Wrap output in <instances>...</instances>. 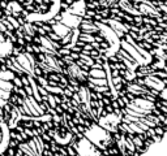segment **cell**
Returning <instances> with one entry per match:
<instances>
[{"label": "cell", "mask_w": 167, "mask_h": 156, "mask_svg": "<svg viewBox=\"0 0 167 156\" xmlns=\"http://www.w3.org/2000/svg\"><path fill=\"white\" fill-rule=\"evenodd\" d=\"M97 25H98L99 28V33L107 39V43L108 46H110V48L105 52V55L107 56V57H112V56L118 55L120 51V47H121V42L119 37H118V34L112 30L108 25H105L103 22H97Z\"/></svg>", "instance_id": "obj_1"}, {"label": "cell", "mask_w": 167, "mask_h": 156, "mask_svg": "<svg viewBox=\"0 0 167 156\" xmlns=\"http://www.w3.org/2000/svg\"><path fill=\"white\" fill-rule=\"evenodd\" d=\"M85 138H87L94 146H98L101 148H106L112 143V139L108 135L107 130L102 129L99 125H92L85 133Z\"/></svg>", "instance_id": "obj_2"}, {"label": "cell", "mask_w": 167, "mask_h": 156, "mask_svg": "<svg viewBox=\"0 0 167 156\" xmlns=\"http://www.w3.org/2000/svg\"><path fill=\"white\" fill-rule=\"evenodd\" d=\"M21 113L29 117H42L44 116V108L34 99V96H26L25 99H20Z\"/></svg>", "instance_id": "obj_3"}, {"label": "cell", "mask_w": 167, "mask_h": 156, "mask_svg": "<svg viewBox=\"0 0 167 156\" xmlns=\"http://www.w3.org/2000/svg\"><path fill=\"white\" fill-rule=\"evenodd\" d=\"M72 146L75 147L78 156H101V152L98 151V148H95V146L87 138H82L77 143H73Z\"/></svg>", "instance_id": "obj_4"}, {"label": "cell", "mask_w": 167, "mask_h": 156, "mask_svg": "<svg viewBox=\"0 0 167 156\" xmlns=\"http://www.w3.org/2000/svg\"><path fill=\"white\" fill-rule=\"evenodd\" d=\"M60 3L59 1H52L50 5V9H48L46 13L39 14V13H32L28 16V21L29 22H39V21H47L50 22L54 17L59 13V8H60Z\"/></svg>", "instance_id": "obj_5"}, {"label": "cell", "mask_w": 167, "mask_h": 156, "mask_svg": "<svg viewBox=\"0 0 167 156\" xmlns=\"http://www.w3.org/2000/svg\"><path fill=\"white\" fill-rule=\"evenodd\" d=\"M121 121V115L119 111H116V115L115 113H108L105 115L103 117L99 118V126L107 131H116L118 125H120Z\"/></svg>", "instance_id": "obj_6"}, {"label": "cell", "mask_w": 167, "mask_h": 156, "mask_svg": "<svg viewBox=\"0 0 167 156\" xmlns=\"http://www.w3.org/2000/svg\"><path fill=\"white\" fill-rule=\"evenodd\" d=\"M17 62L20 64V67L22 68V70L25 72V74L28 76L34 77V57L32 56L30 52H25V53H20L19 56L16 57Z\"/></svg>", "instance_id": "obj_7"}, {"label": "cell", "mask_w": 167, "mask_h": 156, "mask_svg": "<svg viewBox=\"0 0 167 156\" xmlns=\"http://www.w3.org/2000/svg\"><path fill=\"white\" fill-rule=\"evenodd\" d=\"M48 134L55 139L56 143L63 145V146H67L68 143H71L73 140V135L69 131H65L64 129H55V130L48 131Z\"/></svg>", "instance_id": "obj_8"}, {"label": "cell", "mask_w": 167, "mask_h": 156, "mask_svg": "<svg viewBox=\"0 0 167 156\" xmlns=\"http://www.w3.org/2000/svg\"><path fill=\"white\" fill-rule=\"evenodd\" d=\"M121 48L125 51V52H128L129 55L132 56L133 59H135V61L137 62L138 65H148V64H150V62H149L148 60L145 59L144 56H142L141 53H140L138 51L136 50L130 43H128L127 40H123V42H121Z\"/></svg>", "instance_id": "obj_9"}, {"label": "cell", "mask_w": 167, "mask_h": 156, "mask_svg": "<svg viewBox=\"0 0 167 156\" xmlns=\"http://www.w3.org/2000/svg\"><path fill=\"white\" fill-rule=\"evenodd\" d=\"M144 83L148 86L149 89H153L156 91H161L162 92L163 90L166 89V82L162 81L161 78H158L154 74H150V76H146V78L144 79Z\"/></svg>", "instance_id": "obj_10"}, {"label": "cell", "mask_w": 167, "mask_h": 156, "mask_svg": "<svg viewBox=\"0 0 167 156\" xmlns=\"http://www.w3.org/2000/svg\"><path fill=\"white\" fill-rule=\"evenodd\" d=\"M62 23L63 25H65L67 28L75 30V29H77L80 25H82V18L75 16V14L68 13V12H65V13H63V16H62Z\"/></svg>", "instance_id": "obj_11"}, {"label": "cell", "mask_w": 167, "mask_h": 156, "mask_svg": "<svg viewBox=\"0 0 167 156\" xmlns=\"http://www.w3.org/2000/svg\"><path fill=\"white\" fill-rule=\"evenodd\" d=\"M128 92H130V94H135V95H144L145 99H148V100L153 101L154 98L151 96V94L149 90L145 87L144 85H138V83H130V85L128 86Z\"/></svg>", "instance_id": "obj_12"}, {"label": "cell", "mask_w": 167, "mask_h": 156, "mask_svg": "<svg viewBox=\"0 0 167 156\" xmlns=\"http://www.w3.org/2000/svg\"><path fill=\"white\" fill-rule=\"evenodd\" d=\"M130 103L133 104V106H136L137 108H140L141 111H144L145 113H148V115H150L151 111L154 109V103L150 100H148V99H135V100H132Z\"/></svg>", "instance_id": "obj_13"}, {"label": "cell", "mask_w": 167, "mask_h": 156, "mask_svg": "<svg viewBox=\"0 0 167 156\" xmlns=\"http://www.w3.org/2000/svg\"><path fill=\"white\" fill-rule=\"evenodd\" d=\"M140 12H141L142 14H149V16L159 17V9L154 7V4L150 1H141L140 3Z\"/></svg>", "instance_id": "obj_14"}, {"label": "cell", "mask_w": 167, "mask_h": 156, "mask_svg": "<svg viewBox=\"0 0 167 156\" xmlns=\"http://www.w3.org/2000/svg\"><path fill=\"white\" fill-rule=\"evenodd\" d=\"M1 147H0V152H4L7 150L8 145L11 143V130H9V126H8L5 122L1 124Z\"/></svg>", "instance_id": "obj_15"}, {"label": "cell", "mask_w": 167, "mask_h": 156, "mask_svg": "<svg viewBox=\"0 0 167 156\" xmlns=\"http://www.w3.org/2000/svg\"><path fill=\"white\" fill-rule=\"evenodd\" d=\"M107 23H108V26H110V28L114 30L115 33H116L119 38L123 37L124 34L127 35V31H128V29H127V26L123 25L120 21H118V20H107Z\"/></svg>", "instance_id": "obj_16"}, {"label": "cell", "mask_w": 167, "mask_h": 156, "mask_svg": "<svg viewBox=\"0 0 167 156\" xmlns=\"http://www.w3.org/2000/svg\"><path fill=\"white\" fill-rule=\"evenodd\" d=\"M37 42L42 47H44V48H47L50 51H55L56 52V51L60 48V44L56 43V42H54L52 39H50L48 37H41L39 39H37Z\"/></svg>", "instance_id": "obj_17"}, {"label": "cell", "mask_w": 167, "mask_h": 156, "mask_svg": "<svg viewBox=\"0 0 167 156\" xmlns=\"http://www.w3.org/2000/svg\"><path fill=\"white\" fill-rule=\"evenodd\" d=\"M22 113H21L20 108L16 107V106H12V111H11V118H9V124H8V126L9 129H13L17 126V122H19V120H22Z\"/></svg>", "instance_id": "obj_18"}, {"label": "cell", "mask_w": 167, "mask_h": 156, "mask_svg": "<svg viewBox=\"0 0 167 156\" xmlns=\"http://www.w3.org/2000/svg\"><path fill=\"white\" fill-rule=\"evenodd\" d=\"M125 40H127V42H128V43H130V44H132V46H133V47H135V48H136V50H137V51H138V52H140V53H141V55H142V56H144V57H145V59H146V60H148V61H149V62H151V60H153V57H151V55H150V53H149V52H148V51H146V50H144V48H142V47H141V46H140V44H137V43H136V42H135V39H133L132 37H130V35H129V34H127V35H125Z\"/></svg>", "instance_id": "obj_19"}, {"label": "cell", "mask_w": 167, "mask_h": 156, "mask_svg": "<svg viewBox=\"0 0 167 156\" xmlns=\"http://www.w3.org/2000/svg\"><path fill=\"white\" fill-rule=\"evenodd\" d=\"M85 7H86V4H85L84 1L73 3V4H72V7L69 8L67 12H68V13H71V14H75V16H77V17H82L84 14H85Z\"/></svg>", "instance_id": "obj_20"}, {"label": "cell", "mask_w": 167, "mask_h": 156, "mask_svg": "<svg viewBox=\"0 0 167 156\" xmlns=\"http://www.w3.org/2000/svg\"><path fill=\"white\" fill-rule=\"evenodd\" d=\"M68 74L71 76L73 79H78V81H84L85 79V73L82 70H81V68L78 67L77 64L75 65H71V67H68Z\"/></svg>", "instance_id": "obj_21"}, {"label": "cell", "mask_w": 167, "mask_h": 156, "mask_svg": "<svg viewBox=\"0 0 167 156\" xmlns=\"http://www.w3.org/2000/svg\"><path fill=\"white\" fill-rule=\"evenodd\" d=\"M81 31H84V34H92V33L99 31V28L97 25V22H93L92 20H86V21H82Z\"/></svg>", "instance_id": "obj_22"}, {"label": "cell", "mask_w": 167, "mask_h": 156, "mask_svg": "<svg viewBox=\"0 0 167 156\" xmlns=\"http://www.w3.org/2000/svg\"><path fill=\"white\" fill-rule=\"evenodd\" d=\"M52 31H55V34L56 35H59L60 38H65L67 35H69L71 34V29L69 28H67L65 25H63L62 22H57V23H55V25L52 26Z\"/></svg>", "instance_id": "obj_23"}, {"label": "cell", "mask_w": 167, "mask_h": 156, "mask_svg": "<svg viewBox=\"0 0 167 156\" xmlns=\"http://www.w3.org/2000/svg\"><path fill=\"white\" fill-rule=\"evenodd\" d=\"M78 95H80L82 104H86V106H90V104H92V92H90L86 87L78 89Z\"/></svg>", "instance_id": "obj_24"}, {"label": "cell", "mask_w": 167, "mask_h": 156, "mask_svg": "<svg viewBox=\"0 0 167 156\" xmlns=\"http://www.w3.org/2000/svg\"><path fill=\"white\" fill-rule=\"evenodd\" d=\"M119 5L121 8H123L124 11L127 12V13H129V14H132V16H141V12H140V9H137V8H135L132 4H129L128 1H120L119 3Z\"/></svg>", "instance_id": "obj_25"}, {"label": "cell", "mask_w": 167, "mask_h": 156, "mask_svg": "<svg viewBox=\"0 0 167 156\" xmlns=\"http://www.w3.org/2000/svg\"><path fill=\"white\" fill-rule=\"evenodd\" d=\"M28 79L30 82V87H32V90H33V96H34V99L38 101V103H39V101H42V98H41V95H39V89H38L37 83H35V81L33 79L32 76H29Z\"/></svg>", "instance_id": "obj_26"}, {"label": "cell", "mask_w": 167, "mask_h": 156, "mask_svg": "<svg viewBox=\"0 0 167 156\" xmlns=\"http://www.w3.org/2000/svg\"><path fill=\"white\" fill-rule=\"evenodd\" d=\"M0 50H1V57L4 59L5 56H8V55H11L12 53V43L9 40L4 42V43L0 44Z\"/></svg>", "instance_id": "obj_27"}, {"label": "cell", "mask_w": 167, "mask_h": 156, "mask_svg": "<svg viewBox=\"0 0 167 156\" xmlns=\"http://www.w3.org/2000/svg\"><path fill=\"white\" fill-rule=\"evenodd\" d=\"M0 79H1V81H7V82H11L12 79H16V77H14V73L12 70L3 69L1 73H0Z\"/></svg>", "instance_id": "obj_28"}, {"label": "cell", "mask_w": 167, "mask_h": 156, "mask_svg": "<svg viewBox=\"0 0 167 156\" xmlns=\"http://www.w3.org/2000/svg\"><path fill=\"white\" fill-rule=\"evenodd\" d=\"M121 140H123L124 146H125V148L128 150L129 152H135V150H136V146H135V143H133L132 138H128V137L123 135V137H121Z\"/></svg>", "instance_id": "obj_29"}, {"label": "cell", "mask_w": 167, "mask_h": 156, "mask_svg": "<svg viewBox=\"0 0 167 156\" xmlns=\"http://www.w3.org/2000/svg\"><path fill=\"white\" fill-rule=\"evenodd\" d=\"M90 77L95 78V79H106V72L102 70V69H92Z\"/></svg>", "instance_id": "obj_30"}, {"label": "cell", "mask_w": 167, "mask_h": 156, "mask_svg": "<svg viewBox=\"0 0 167 156\" xmlns=\"http://www.w3.org/2000/svg\"><path fill=\"white\" fill-rule=\"evenodd\" d=\"M34 139V142H35V145H37V148H38V152H39V155L42 156V152H43V148H44V143H43V140H42V137H34L33 138Z\"/></svg>", "instance_id": "obj_31"}, {"label": "cell", "mask_w": 167, "mask_h": 156, "mask_svg": "<svg viewBox=\"0 0 167 156\" xmlns=\"http://www.w3.org/2000/svg\"><path fill=\"white\" fill-rule=\"evenodd\" d=\"M90 85H93V86H97V87H103V86H108V83H107V81L106 79H95V78H92L90 77Z\"/></svg>", "instance_id": "obj_32"}, {"label": "cell", "mask_w": 167, "mask_h": 156, "mask_svg": "<svg viewBox=\"0 0 167 156\" xmlns=\"http://www.w3.org/2000/svg\"><path fill=\"white\" fill-rule=\"evenodd\" d=\"M94 40H95V38L93 37L92 34H81V37H80V40L78 42H82V43H94Z\"/></svg>", "instance_id": "obj_33"}, {"label": "cell", "mask_w": 167, "mask_h": 156, "mask_svg": "<svg viewBox=\"0 0 167 156\" xmlns=\"http://www.w3.org/2000/svg\"><path fill=\"white\" fill-rule=\"evenodd\" d=\"M0 90L11 92L12 90H13V85H12L11 82H7V81H0Z\"/></svg>", "instance_id": "obj_34"}, {"label": "cell", "mask_w": 167, "mask_h": 156, "mask_svg": "<svg viewBox=\"0 0 167 156\" xmlns=\"http://www.w3.org/2000/svg\"><path fill=\"white\" fill-rule=\"evenodd\" d=\"M48 91V94H64L63 92V87H60V86H57V87H54V86H50V85H47L46 87H44Z\"/></svg>", "instance_id": "obj_35"}, {"label": "cell", "mask_w": 167, "mask_h": 156, "mask_svg": "<svg viewBox=\"0 0 167 156\" xmlns=\"http://www.w3.org/2000/svg\"><path fill=\"white\" fill-rule=\"evenodd\" d=\"M80 60L82 62H85V65H89V67L90 65H94V60L92 57H89L87 55H84V53H81L80 55Z\"/></svg>", "instance_id": "obj_36"}, {"label": "cell", "mask_w": 167, "mask_h": 156, "mask_svg": "<svg viewBox=\"0 0 167 156\" xmlns=\"http://www.w3.org/2000/svg\"><path fill=\"white\" fill-rule=\"evenodd\" d=\"M9 8L12 9V12H13V13H16V14H20L21 12H24L22 8H21L20 5H19V3H16V1L11 3V4H9Z\"/></svg>", "instance_id": "obj_37"}, {"label": "cell", "mask_w": 167, "mask_h": 156, "mask_svg": "<svg viewBox=\"0 0 167 156\" xmlns=\"http://www.w3.org/2000/svg\"><path fill=\"white\" fill-rule=\"evenodd\" d=\"M120 73H123L128 81L133 79V78H136V73H133V72H130V70H121Z\"/></svg>", "instance_id": "obj_38"}, {"label": "cell", "mask_w": 167, "mask_h": 156, "mask_svg": "<svg viewBox=\"0 0 167 156\" xmlns=\"http://www.w3.org/2000/svg\"><path fill=\"white\" fill-rule=\"evenodd\" d=\"M7 20H8V22H9L11 25H12V26H13V28H14V29H17V28H19V26H20V23L17 22V20H14L13 17L8 16V17H7Z\"/></svg>", "instance_id": "obj_39"}, {"label": "cell", "mask_w": 167, "mask_h": 156, "mask_svg": "<svg viewBox=\"0 0 167 156\" xmlns=\"http://www.w3.org/2000/svg\"><path fill=\"white\" fill-rule=\"evenodd\" d=\"M72 35H73L72 33H71L69 35H67L65 38H63V39H62V42H60V43H62L63 46H68V42H72Z\"/></svg>", "instance_id": "obj_40"}, {"label": "cell", "mask_w": 167, "mask_h": 156, "mask_svg": "<svg viewBox=\"0 0 167 156\" xmlns=\"http://www.w3.org/2000/svg\"><path fill=\"white\" fill-rule=\"evenodd\" d=\"M0 98H1L3 100H8V99L11 98V92H7V91L0 90Z\"/></svg>", "instance_id": "obj_41"}, {"label": "cell", "mask_w": 167, "mask_h": 156, "mask_svg": "<svg viewBox=\"0 0 167 156\" xmlns=\"http://www.w3.org/2000/svg\"><path fill=\"white\" fill-rule=\"evenodd\" d=\"M48 103H50V106L52 107V108H55V107H56V104H55V103H56L55 96H52V95H51V94L48 95Z\"/></svg>", "instance_id": "obj_42"}, {"label": "cell", "mask_w": 167, "mask_h": 156, "mask_svg": "<svg viewBox=\"0 0 167 156\" xmlns=\"http://www.w3.org/2000/svg\"><path fill=\"white\" fill-rule=\"evenodd\" d=\"M132 140H133V143H135V146H137V147H141V146H142V140L140 139V138L133 137V138H132Z\"/></svg>", "instance_id": "obj_43"}, {"label": "cell", "mask_w": 167, "mask_h": 156, "mask_svg": "<svg viewBox=\"0 0 167 156\" xmlns=\"http://www.w3.org/2000/svg\"><path fill=\"white\" fill-rule=\"evenodd\" d=\"M165 82H166V89L163 90L162 92H161V96H162L163 99H166V100H167V78H166V81H165Z\"/></svg>", "instance_id": "obj_44"}, {"label": "cell", "mask_w": 167, "mask_h": 156, "mask_svg": "<svg viewBox=\"0 0 167 156\" xmlns=\"http://www.w3.org/2000/svg\"><path fill=\"white\" fill-rule=\"evenodd\" d=\"M39 92H41L42 95H46V96H48V95H50V94H48V91H47V90L44 89V87H39Z\"/></svg>", "instance_id": "obj_45"}, {"label": "cell", "mask_w": 167, "mask_h": 156, "mask_svg": "<svg viewBox=\"0 0 167 156\" xmlns=\"http://www.w3.org/2000/svg\"><path fill=\"white\" fill-rule=\"evenodd\" d=\"M39 82L42 83V85H43V87H46V86L48 85V82L46 79H44V78H42V77H39Z\"/></svg>", "instance_id": "obj_46"}, {"label": "cell", "mask_w": 167, "mask_h": 156, "mask_svg": "<svg viewBox=\"0 0 167 156\" xmlns=\"http://www.w3.org/2000/svg\"><path fill=\"white\" fill-rule=\"evenodd\" d=\"M0 29H1V33L4 34V33H7V28H5V25L3 22H0Z\"/></svg>", "instance_id": "obj_47"}, {"label": "cell", "mask_w": 167, "mask_h": 156, "mask_svg": "<svg viewBox=\"0 0 167 156\" xmlns=\"http://www.w3.org/2000/svg\"><path fill=\"white\" fill-rule=\"evenodd\" d=\"M50 39H57V40H59V39H62L59 37V35H56V34H50V37H48Z\"/></svg>", "instance_id": "obj_48"}, {"label": "cell", "mask_w": 167, "mask_h": 156, "mask_svg": "<svg viewBox=\"0 0 167 156\" xmlns=\"http://www.w3.org/2000/svg\"><path fill=\"white\" fill-rule=\"evenodd\" d=\"M14 82H16V85H17V86H19V87H20V86H21V85H22V81H20V79H19V78H16V79H14Z\"/></svg>", "instance_id": "obj_49"}, {"label": "cell", "mask_w": 167, "mask_h": 156, "mask_svg": "<svg viewBox=\"0 0 167 156\" xmlns=\"http://www.w3.org/2000/svg\"><path fill=\"white\" fill-rule=\"evenodd\" d=\"M26 92H28V94L30 95V96H32V94H33V90H32V89H30L29 86H28V87H26Z\"/></svg>", "instance_id": "obj_50"}, {"label": "cell", "mask_w": 167, "mask_h": 156, "mask_svg": "<svg viewBox=\"0 0 167 156\" xmlns=\"http://www.w3.org/2000/svg\"><path fill=\"white\" fill-rule=\"evenodd\" d=\"M64 94H65V95H68V96H73V95H75V94H72V92L69 91V90H67V91L64 92Z\"/></svg>", "instance_id": "obj_51"}, {"label": "cell", "mask_w": 167, "mask_h": 156, "mask_svg": "<svg viewBox=\"0 0 167 156\" xmlns=\"http://www.w3.org/2000/svg\"><path fill=\"white\" fill-rule=\"evenodd\" d=\"M157 67H158V68H163V67H165V64H163L162 61H159V62L157 64Z\"/></svg>", "instance_id": "obj_52"}, {"label": "cell", "mask_w": 167, "mask_h": 156, "mask_svg": "<svg viewBox=\"0 0 167 156\" xmlns=\"http://www.w3.org/2000/svg\"><path fill=\"white\" fill-rule=\"evenodd\" d=\"M157 133L162 135V134H163V130H162V129H159V128H157Z\"/></svg>", "instance_id": "obj_53"}, {"label": "cell", "mask_w": 167, "mask_h": 156, "mask_svg": "<svg viewBox=\"0 0 167 156\" xmlns=\"http://www.w3.org/2000/svg\"><path fill=\"white\" fill-rule=\"evenodd\" d=\"M99 46H101V44L95 43V42H94V43H93V47H94V48H99Z\"/></svg>", "instance_id": "obj_54"}, {"label": "cell", "mask_w": 167, "mask_h": 156, "mask_svg": "<svg viewBox=\"0 0 167 156\" xmlns=\"http://www.w3.org/2000/svg\"><path fill=\"white\" fill-rule=\"evenodd\" d=\"M90 55H93V56H98L99 53L97 52V51H92V53H90Z\"/></svg>", "instance_id": "obj_55"}, {"label": "cell", "mask_w": 167, "mask_h": 156, "mask_svg": "<svg viewBox=\"0 0 167 156\" xmlns=\"http://www.w3.org/2000/svg\"><path fill=\"white\" fill-rule=\"evenodd\" d=\"M48 156H64V155H62V154H59V152H57V154H55V155H48Z\"/></svg>", "instance_id": "obj_56"}]
</instances>
